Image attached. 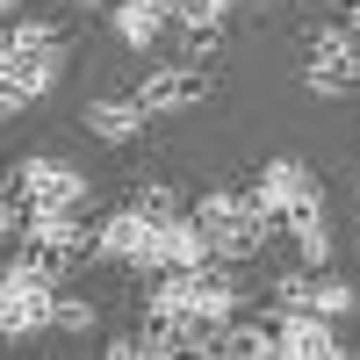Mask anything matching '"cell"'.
<instances>
[{
	"label": "cell",
	"mask_w": 360,
	"mask_h": 360,
	"mask_svg": "<svg viewBox=\"0 0 360 360\" xmlns=\"http://www.w3.org/2000/svg\"><path fill=\"white\" fill-rule=\"evenodd\" d=\"M295 51H303V86H310V94H353V86H360V44L346 37V22L303 29Z\"/></svg>",
	"instance_id": "6da1fadb"
},
{
	"label": "cell",
	"mask_w": 360,
	"mask_h": 360,
	"mask_svg": "<svg viewBox=\"0 0 360 360\" xmlns=\"http://www.w3.org/2000/svg\"><path fill=\"white\" fill-rule=\"evenodd\" d=\"M51 317H58V274L15 259L8 281H0V332L8 339H37V332H51Z\"/></svg>",
	"instance_id": "7a4b0ae2"
},
{
	"label": "cell",
	"mask_w": 360,
	"mask_h": 360,
	"mask_svg": "<svg viewBox=\"0 0 360 360\" xmlns=\"http://www.w3.org/2000/svg\"><path fill=\"white\" fill-rule=\"evenodd\" d=\"M8 195L37 217V209H79L86 202V173L65 166V159H22L15 180H8Z\"/></svg>",
	"instance_id": "3957f363"
},
{
	"label": "cell",
	"mask_w": 360,
	"mask_h": 360,
	"mask_svg": "<svg viewBox=\"0 0 360 360\" xmlns=\"http://www.w3.org/2000/svg\"><path fill=\"white\" fill-rule=\"evenodd\" d=\"M58 72H65V51H0V108H29V101H44Z\"/></svg>",
	"instance_id": "277c9868"
},
{
	"label": "cell",
	"mask_w": 360,
	"mask_h": 360,
	"mask_svg": "<svg viewBox=\"0 0 360 360\" xmlns=\"http://www.w3.org/2000/svg\"><path fill=\"white\" fill-rule=\"evenodd\" d=\"M152 245H159V224L144 217V209H115V217L94 224V259H115V266H144L152 274Z\"/></svg>",
	"instance_id": "5b68a950"
},
{
	"label": "cell",
	"mask_w": 360,
	"mask_h": 360,
	"mask_svg": "<svg viewBox=\"0 0 360 360\" xmlns=\"http://www.w3.org/2000/svg\"><path fill=\"white\" fill-rule=\"evenodd\" d=\"M317 195V173L303 166V159H266L259 173H252V209H259V217H288V209L295 202H310Z\"/></svg>",
	"instance_id": "8992f818"
},
{
	"label": "cell",
	"mask_w": 360,
	"mask_h": 360,
	"mask_svg": "<svg viewBox=\"0 0 360 360\" xmlns=\"http://www.w3.org/2000/svg\"><path fill=\"white\" fill-rule=\"evenodd\" d=\"M360 303L353 295V281H339V274H281L274 281V310H317V317H346Z\"/></svg>",
	"instance_id": "52a82bcc"
},
{
	"label": "cell",
	"mask_w": 360,
	"mask_h": 360,
	"mask_svg": "<svg viewBox=\"0 0 360 360\" xmlns=\"http://www.w3.org/2000/svg\"><path fill=\"white\" fill-rule=\"evenodd\" d=\"M274 317V339H281V360H339V332H332V317H317V310H266Z\"/></svg>",
	"instance_id": "ba28073f"
},
{
	"label": "cell",
	"mask_w": 360,
	"mask_h": 360,
	"mask_svg": "<svg viewBox=\"0 0 360 360\" xmlns=\"http://www.w3.org/2000/svg\"><path fill=\"white\" fill-rule=\"evenodd\" d=\"M209 94V72L202 65H152L137 79V101H144V115H173V108H188V101H202Z\"/></svg>",
	"instance_id": "9c48e42d"
},
{
	"label": "cell",
	"mask_w": 360,
	"mask_h": 360,
	"mask_svg": "<svg viewBox=\"0 0 360 360\" xmlns=\"http://www.w3.org/2000/svg\"><path fill=\"white\" fill-rule=\"evenodd\" d=\"M173 22H180V0H115V8H108V29L130 51H152Z\"/></svg>",
	"instance_id": "30bf717a"
},
{
	"label": "cell",
	"mask_w": 360,
	"mask_h": 360,
	"mask_svg": "<svg viewBox=\"0 0 360 360\" xmlns=\"http://www.w3.org/2000/svg\"><path fill=\"white\" fill-rule=\"evenodd\" d=\"M266 238H274V217L245 209V217H231V224L209 231V252H217L224 266H245V259H259V252H266Z\"/></svg>",
	"instance_id": "8fae6325"
},
{
	"label": "cell",
	"mask_w": 360,
	"mask_h": 360,
	"mask_svg": "<svg viewBox=\"0 0 360 360\" xmlns=\"http://www.w3.org/2000/svg\"><path fill=\"white\" fill-rule=\"evenodd\" d=\"M86 130H94L101 144H130L144 130V101L137 94H101V101H86Z\"/></svg>",
	"instance_id": "7c38bea8"
},
{
	"label": "cell",
	"mask_w": 360,
	"mask_h": 360,
	"mask_svg": "<svg viewBox=\"0 0 360 360\" xmlns=\"http://www.w3.org/2000/svg\"><path fill=\"white\" fill-rule=\"evenodd\" d=\"M173 51H180V65H217L224 58V22H180L173 29Z\"/></svg>",
	"instance_id": "4fadbf2b"
},
{
	"label": "cell",
	"mask_w": 360,
	"mask_h": 360,
	"mask_svg": "<svg viewBox=\"0 0 360 360\" xmlns=\"http://www.w3.org/2000/svg\"><path fill=\"white\" fill-rule=\"evenodd\" d=\"M245 209H252V188H209L188 217H195L202 231H217V224H231V217H245Z\"/></svg>",
	"instance_id": "5bb4252c"
},
{
	"label": "cell",
	"mask_w": 360,
	"mask_h": 360,
	"mask_svg": "<svg viewBox=\"0 0 360 360\" xmlns=\"http://www.w3.org/2000/svg\"><path fill=\"white\" fill-rule=\"evenodd\" d=\"M58 37H65V29H58L51 15H15V22H8V44H0V51H58Z\"/></svg>",
	"instance_id": "9a60e30c"
},
{
	"label": "cell",
	"mask_w": 360,
	"mask_h": 360,
	"mask_svg": "<svg viewBox=\"0 0 360 360\" xmlns=\"http://www.w3.org/2000/svg\"><path fill=\"white\" fill-rule=\"evenodd\" d=\"M288 238H295V252H303V266H324V259H332V231H324V217H303Z\"/></svg>",
	"instance_id": "2e32d148"
},
{
	"label": "cell",
	"mask_w": 360,
	"mask_h": 360,
	"mask_svg": "<svg viewBox=\"0 0 360 360\" xmlns=\"http://www.w3.org/2000/svg\"><path fill=\"white\" fill-rule=\"evenodd\" d=\"M130 209H144L152 224L180 217V202H173V188H166V180H144V188H130Z\"/></svg>",
	"instance_id": "e0dca14e"
},
{
	"label": "cell",
	"mask_w": 360,
	"mask_h": 360,
	"mask_svg": "<svg viewBox=\"0 0 360 360\" xmlns=\"http://www.w3.org/2000/svg\"><path fill=\"white\" fill-rule=\"evenodd\" d=\"M51 332H94V303L58 288V317H51Z\"/></svg>",
	"instance_id": "ac0fdd59"
},
{
	"label": "cell",
	"mask_w": 360,
	"mask_h": 360,
	"mask_svg": "<svg viewBox=\"0 0 360 360\" xmlns=\"http://www.w3.org/2000/svg\"><path fill=\"white\" fill-rule=\"evenodd\" d=\"M346 37L360 44V0H346Z\"/></svg>",
	"instance_id": "d6986e66"
},
{
	"label": "cell",
	"mask_w": 360,
	"mask_h": 360,
	"mask_svg": "<svg viewBox=\"0 0 360 360\" xmlns=\"http://www.w3.org/2000/svg\"><path fill=\"white\" fill-rule=\"evenodd\" d=\"M72 8H115V0H72Z\"/></svg>",
	"instance_id": "ffe728a7"
},
{
	"label": "cell",
	"mask_w": 360,
	"mask_h": 360,
	"mask_svg": "<svg viewBox=\"0 0 360 360\" xmlns=\"http://www.w3.org/2000/svg\"><path fill=\"white\" fill-rule=\"evenodd\" d=\"M0 8H8V22H15V15H22V0H0Z\"/></svg>",
	"instance_id": "44dd1931"
},
{
	"label": "cell",
	"mask_w": 360,
	"mask_h": 360,
	"mask_svg": "<svg viewBox=\"0 0 360 360\" xmlns=\"http://www.w3.org/2000/svg\"><path fill=\"white\" fill-rule=\"evenodd\" d=\"M245 8H266V0H245Z\"/></svg>",
	"instance_id": "7402d4cb"
}]
</instances>
